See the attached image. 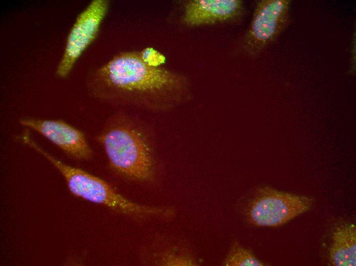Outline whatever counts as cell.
I'll use <instances>...</instances> for the list:
<instances>
[{
  "instance_id": "6da1fadb",
  "label": "cell",
  "mask_w": 356,
  "mask_h": 266,
  "mask_svg": "<svg viewBox=\"0 0 356 266\" xmlns=\"http://www.w3.org/2000/svg\"><path fill=\"white\" fill-rule=\"evenodd\" d=\"M90 85L97 97L157 108L177 100L185 88L186 79L150 63L142 53L126 52L96 69Z\"/></svg>"
},
{
  "instance_id": "7a4b0ae2",
  "label": "cell",
  "mask_w": 356,
  "mask_h": 266,
  "mask_svg": "<svg viewBox=\"0 0 356 266\" xmlns=\"http://www.w3.org/2000/svg\"><path fill=\"white\" fill-rule=\"evenodd\" d=\"M25 143L48 160L64 177L71 192L92 203L105 206L130 216L166 217L171 211L162 207L140 205L123 197L108 184L80 169L62 163L45 151L28 137Z\"/></svg>"
},
{
  "instance_id": "3957f363",
  "label": "cell",
  "mask_w": 356,
  "mask_h": 266,
  "mask_svg": "<svg viewBox=\"0 0 356 266\" xmlns=\"http://www.w3.org/2000/svg\"><path fill=\"white\" fill-rule=\"evenodd\" d=\"M112 167L117 172L135 180H145L152 175L149 152L141 135L134 129L113 126L102 135Z\"/></svg>"
},
{
  "instance_id": "277c9868",
  "label": "cell",
  "mask_w": 356,
  "mask_h": 266,
  "mask_svg": "<svg viewBox=\"0 0 356 266\" xmlns=\"http://www.w3.org/2000/svg\"><path fill=\"white\" fill-rule=\"evenodd\" d=\"M290 0H261L255 8L241 41L243 52L250 57L261 54L292 24Z\"/></svg>"
},
{
  "instance_id": "5b68a950",
  "label": "cell",
  "mask_w": 356,
  "mask_h": 266,
  "mask_svg": "<svg viewBox=\"0 0 356 266\" xmlns=\"http://www.w3.org/2000/svg\"><path fill=\"white\" fill-rule=\"evenodd\" d=\"M312 204L308 197L265 187L250 202L248 219L255 226L279 227L307 211Z\"/></svg>"
},
{
  "instance_id": "8992f818",
  "label": "cell",
  "mask_w": 356,
  "mask_h": 266,
  "mask_svg": "<svg viewBox=\"0 0 356 266\" xmlns=\"http://www.w3.org/2000/svg\"><path fill=\"white\" fill-rule=\"evenodd\" d=\"M108 7V1L94 0L78 15L57 66L56 74L58 77H66L82 53L95 40Z\"/></svg>"
},
{
  "instance_id": "52a82bcc",
  "label": "cell",
  "mask_w": 356,
  "mask_h": 266,
  "mask_svg": "<svg viewBox=\"0 0 356 266\" xmlns=\"http://www.w3.org/2000/svg\"><path fill=\"white\" fill-rule=\"evenodd\" d=\"M19 123L40 134L72 158L88 160L92 157L83 134L62 121L23 118Z\"/></svg>"
},
{
  "instance_id": "ba28073f",
  "label": "cell",
  "mask_w": 356,
  "mask_h": 266,
  "mask_svg": "<svg viewBox=\"0 0 356 266\" xmlns=\"http://www.w3.org/2000/svg\"><path fill=\"white\" fill-rule=\"evenodd\" d=\"M241 0H190L185 3L182 21L190 27L240 20L245 15Z\"/></svg>"
},
{
  "instance_id": "9c48e42d",
  "label": "cell",
  "mask_w": 356,
  "mask_h": 266,
  "mask_svg": "<svg viewBox=\"0 0 356 266\" xmlns=\"http://www.w3.org/2000/svg\"><path fill=\"white\" fill-rule=\"evenodd\" d=\"M330 261L335 266L356 265V228L354 224H345L335 230Z\"/></svg>"
},
{
  "instance_id": "30bf717a",
  "label": "cell",
  "mask_w": 356,
  "mask_h": 266,
  "mask_svg": "<svg viewBox=\"0 0 356 266\" xmlns=\"http://www.w3.org/2000/svg\"><path fill=\"white\" fill-rule=\"evenodd\" d=\"M225 266H264L265 263L259 260L249 250L238 242H235L224 260Z\"/></svg>"
}]
</instances>
